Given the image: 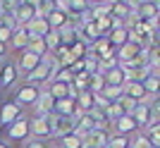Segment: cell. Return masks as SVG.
I'll list each match as a JSON object with an SVG mask.
<instances>
[{"mask_svg": "<svg viewBox=\"0 0 160 148\" xmlns=\"http://www.w3.org/2000/svg\"><path fill=\"white\" fill-rule=\"evenodd\" d=\"M22 148H50V146H48V141H43V139H29V141H24Z\"/></svg>", "mask_w": 160, "mask_h": 148, "instance_id": "74e56055", "label": "cell"}, {"mask_svg": "<svg viewBox=\"0 0 160 148\" xmlns=\"http://www.w3.org/2000/svg\"><path fill=\"white\" fill-rule=\"evenodd\" d=\"M67 2V17H69V22H74L77 17H81V14L86 12V10H91V2L88 0H65Z\"/></svg>", "mask_w": 160, "mask_h": 148, "instance_id": "9a60e30c", "label": "cell"}, {"mask_svg": "<svg viewBox=\"0 0 160 148\" xmlns=\"http://www.w3.org/2000/svg\"><path fill=\"white\" fill-rule=\"evenodd\" d=\"M41 62V57L38 55H33V53H29V50H22V57H19V65H17V72H24V74H29L36 65Z\"/></svg>", "mask_w": 160, "mask_h": 148, "instance_id": "e0dca14e", "label": "cell"}, {"mask_svg": "<svg viewBox=\"0 0 160 148\" xmlns=\"http://www.w3.org/2000/svg\"><path fill=\"white\" fill-rule=\"evenodd\" d=\"M74 103H77V112H88V110L93 108V93L91 91H81L74 98Z\"/></svg>", "mask_w": 160, "mask_h": 148, "instance_id": "cb8c5ba5", "label": "cell"}, {"mask_svg": "<svg viewBox=\"0 0 160 148\" xmlns=\"http://www.w3.org/2000/svg\"><path fill=\"white\" fill-rule=\"evenodd\" d=\"M60 141V148H84V136H79V134H67V136H62V139H58Z\"/></svg>", "mask_w": 160, "mask_h": 148, "instance_id": "d4e9b609", "label": "cell"}, {"mask_svg": "<svg viewBox=\"0 0 160 148\" xmlns=\"http://www.w3.org/2000/svg\"><path fill=\"white\" fill-rule=\"evenodd\" d=\"M48 93L53 96V101L69 98V84H62V81H50V84H48Z\"/></svg>", "mask_w": 160, "mask_h": 148, "instance_id": "603a6c76", "label": "cell"}, {"mask_svg": "<svg viewBox=\"0 0 160 148\" xmlns=\"http://www.w3.org/2000/svg\"><path fill=\"white\" fill-rule=\"evenodd\" d=\"M146 48H141L139 43H124L122 48H117V53H115V57H117V65L120 62H132V60H139L141 57V53H143Z\"/></svg>", "mask_w": 160, "mask_h": 148, "instance_id": "5b68a950", "label": "cell"}, {"mask_svg": "<svg viewBox=\"0 0 160 148\" xmlns=\"http://www.w3.org/2000/svg\"><path fill=\"white\" fill-rule=\"evenodd\" d=\"M108 38V43H110V48H122L124 43H129V29L124 27V29H115V31H110V34L105 36Z\"/></svg>", "mask_w": 160, "mask_h": 148, "instance_id": "d6986e66", "label": "cell"}, {"mask_svg": "<svg viewBox=\"0 0 160 148\" xmlns=\"http://www.w3.org/2000/svg\"><path fill=\"white\" fill-rule=\"evenodd\" d=\"M22 5V0H0V12L2 14H14V10Z\"/></svg>", "mask_w": 160, "mask_h": 148, "instance_id": "e575fe53", "label": "cell"}, {"mask_svg": "<svg viewBox=\"0 0 160 148\" xmlns=\"http://www.w3.org/2000/svg\"><path fill=\"white\" fill-rule=\"evenodd\" d=\"M105 148H108V146H105Z\"/></svg>", "mask_w": 160, "mask_h": 148, "instance_id": "7bdbcfd3", "label": "cell"}, {"mask_svg": "<svg viewBox=\"0 0 160 148\" xmlns=\"http://www.w3.org/2000/svg\"><path fill=\"white\" fill-rule=\"evenodd\" d=\"M12 17H14V22H17V27H27L29 22L36 17V7H33L31 2H24V0H22V5L14 10Z\"/></svg>", "mask_w": 160, "mask_h": 148, "instance_id": "8fae6325", "label": "cell"}, {"mask_svg": "<svg viewBox=\"0 0 160 148\" xmlns=\"http://www.w3.org/2000/svg\"><path fill=\"white\" fill-rule=\"evenodd\" d=\"M0 148H10V146H7V143H5V141H0Z\"/></svg>", "mask_w": 160, "mask_h": 148, "instance_id": "b9f144b4", "label": "cell"}, {"mask_svg": "<svg viewBox=\"0 0 160 148\" xmlns=\"http://www.w3.org/2000/svg\"><path fill=\"white\" fill-rule=\"evenodd\" d=\"M14 79H17V69H14V65H10V62L0 65V88H7L10 84H14Z\"/></svg>", "mask_w": 160, "mask_h": 148, "instance_id": "44dd1931", "label": "cell"}, {"mask_svg": "<svg viewBox=\"0 0 160 148\" xmlns=\"http://www.w3.org/2000/svg\"><path fill=\"white\" fill-rule=\"evenodd\" d=\"M17 117H22V108L17 105V103H2V108H0V127H10Z\"/></svg>", "mask_w": 160, "mask_h": 148, "instance_id": "ba28073f", "label": "cell"}, {"mask_svg": "<svg viewBox=\"0 0 160 148\" xmlns=\"http://www.w3.org/2000/svg\"><path fill=\"white\" fill-rule=\"evenodd\" d=\"M108 139H110V129H91L84 136V146L88 148H105Z\"/></svg>", "mask_w": 160, "mask_h": 148, "instance_id": "52a82bcc", "label": "cell"}, {"mask_svg": "<svg viewBox=\"0 0 160 148\" xmlns=\"http://www.w3.org/2000/svg\"><path fill=\"white\" fill-rule=\"evenodd\" d=\"M7 139L12 143H24V141H29L31 139V120L29 117H17V120L7 127Z\"/></svg>", "mask_w": 160, "mask_h": 148, "instance_id": "6da1fadb", "label": "cell"}, {"mask_svg": "<svg viewBox=\"0 0 160 148\" xmlns=\"http://www.w3.org/2000/svg\"><path fill=\"white\" fill-rule=\"evenodd\" d=\"M2 55H5V46H2V43H0V57H2Z\"/></svg>", "mask_w": 160, "mask_h": 148, "instance_id": "60d3db41", "label": "cell"}, {"mask_svg": "<svg viewBox=\"0 0 160 148\" xmlns=\"http://www.w3.org/2000/svg\"><path fill=\"white\" fill-rule=\"evenodd\" d=\"M96 24V31H98V36H108L112 29H110V17H98V19H93Z\"/></svg>", "mask_w": 160, "mask_h": 148, "instance_id": "836d02e7", "label": "cell"}, {"mask_svg": "<svg viewBox=\"0 0 160 148\" xmlns=\"http://www.w3.org/2000/svg\"><path fill=\"white\" fill-rule=\"evenodd\" d=\"M31 139H43V141L53 139L48 117H33V120H31Z\"/></svg>", "mask_w": 160, "mask_h": 148, "instance_id": "9c48e42d", "label": "cell"}, {"mask_svg": "<svg viewBox=\"0 0 160 148\" xmlns=\"http://www.w3.org/2000/svg\"><path fill=\"white\" fill-rule=\"evenodd\" d=\"M48 122H50V134L55 139H62V136L72 134L74 127H77V120L74 117H58V115H48Z\"/></svg>", "mask_w": 160, "mask_h": 148, "instance_id": "3957f363", "label": "cell"}, {"mask_svg": "<svg viewBox=\"0 0 160 148\" xmlns=\"http://www.w3.org/2000/svg\"><path fill=\"white\" fill-rule=\"evenodd\" d=\"M72 79H74V74L69 69H58L53 74V81H62V84H72Z\"/></svg>", "mask_w": 160, "mask_h": 148, "instance_id": "d590c367", "label": "cell"}, {"mask_svg": "<svg viewBox=\"0 0 160 148\" xmlns=\"http://www.w3.org/2000/svg\"><path fill=\"white\" fill-rule=\"evenodd\" d=\"M122 91H124L127 98H132V101H136V103H143L148 98V93H146V88H143L141 81H124Z\"/></svg>", "mask_w": 160, "mask_h": 148, "instance_id": "7c38bea8", "label": "cell"}, {"mask_svg": "<svg viewBox=\"0 0 160 148\" xmlns=\"http://www.w3.org/2000/svg\"><path fill=\"white\" fill-rule=\"evenodd\" d=\"M53 115H58V117H77V103H74V98H60V101H55L53 105Z\"/></svg>", "mask_w": 160, "mask_h": 148, "instance_id": "4fadbf2b", "label": "cell"}, {"mask_svg": "<svg viewBox=\"0 0 160 148\" xmlns=\"http://www.w3.org/2000/svg\"><path fill=\"white\" fill-rule=\"evenodd\" d=\"M151 143V148H160V124H148L146 134H143Z\"/></svg>", "mask_w": 160, "mask_h": 148, "instance_id": "83f0119b", "label": "cell"}, {"mask_svg": "<svg viewBox=\"0 0 160 148\" xmlns=\"http://www.w3.org/2000/svg\"><path fill=\"white\" fill-rule=\"evenodd\" d=\"M12 41V31H7V29H0V43L5 46V43H10Z\"/></svg>", "mask_w": 160, "mask_h": 148, "instance_id": "f35d334b", "label": "cell"}, {"mask_svg": "<svg viewBox=\"0 0 160 148\" xmlns=\"http://www.w3.org/2000/svg\"><path fill=\"white\" fill-rule=\"evenodd\" d=\"M27 36H29V41H27V48H24V50H29V53H33V55H38V57L48 55V50H46V43H43V36L29 34V31H27Z\"/></svg>", "mask_w": 160, "mask_h": 148, "instance_id": "ac0fdd59", "label": "cell"}, {"mask_svg": "<svg viewBox=\"0 0 160 148\" xmlns=\"http://www.w3.org/2000/svg\"><path fill=\"white\" fill-rule=\"evenodd\" d=\"M141 84H143V88H146V93H148V96H153V98L158 96V84H160L158 72H151V74L146 76V79L141 81Z\"/></svg>", "mask_w": 160, "mask_h": 148, "instance_id": "4316f807", "label": "cell"}, {"mask_svg": "<svg viewBox=\"0 0 160 148\" xmlns=\"http://www.w3.org/2000/svg\"><path fill=\"white\" fill-rule=\"evenodd\" d=\"M46 22L50 29H62L65 24H69V17H67V12H60V10H50V12L46 14Z\"/></svg>", "mask_w": 160, "mask_h": 148, "instance_id": "ffe728a7", "label": "cell"}, {"mask_svg": "<svg viewBox=\"0 0 160 148\" xmlns=\"http://www.w3.org/2000/svg\"><path fill=\"white\" fill-rule=\"evenodd\" d=\"M91 5H100V2H108V0H88Z\"/></svg>", "mask_w": 160, "mask_h": 148, "instance_id": "ab89813d", "label": "cell"}, {"mask_svg": "<svg viewBox=\"0 0 160 148\" xmlns=\"http://www.w3.org/2000/svg\"><path fill=\"white\" fill-rule=\"evenodd\" d=\"M160 2L158 0H146V2H139V5H134V12L132 17L139 22H148V24H158V10Z\"/></svg>", "mask_w": 160, "mask_h": 148, "instance_id": "7a4b0ae2", "label": "cell"}, {"mask_svg": "<svg viewBox=\"0 0 160 148\" xmlns=\"http://www.w3.org/2000/svg\"><path fill=\"white\" fill-rule=\"evenodd\" d=\"M139 131V127H136V122L132 120V115H122L120 120L112 122V134H120V136H132Z\"/></svg>", "mask_w": 160, "mask_h": 148, "instance_id": "8992f818", "label": "cell"}, {"mask_svg": "<svg viewBox=\"0 0 160 148\" xmlns=\"http://www.w3.org/2000/svg\"><path fill=\"white\" fill-rule=\"evenodd\" d=\"M27 41H29V36H27V29L24 27H17L12 31V41H10V43H12L17 50H24V48H27Z\"/></svg>", "mask_w": 160, "mask_h": 148, "instance_id": "484cf974", "label": "cell"}, {"mask_svg": "<svg viewBox=\"0 0 160 148\" xmlns=\"http://www.w3.org/2000/svg\"><path fill=\"white\" fill-rule=\"evenodd\" d=\"M100 96H103L105 101L115 103V101H120L122 96H124V91H122V86H105L103 91H100Z\"/></svg>", "mask_w": 160, "mask_h": 148, "instance_id": "4dcf8cb0", "label": "cell"}, {"mask_svg": "<svg viewBox=\"0 0 160 148\" xmlns=\"http://www.w3.org/2000/svg\"><path fill=\"white\" fill-rule=\"evenodd\" d=\"M103 88H105V79H103V74L93 72L91 76H88V91H91V93H100Z\"/></svg>", "mask_w": 160, "mask_h": 148, "instance_id": "f1b7e54d", "label": "cell"}, {"mask_svg": "<svg viewBox=\"0 0 160 148\" xmlns=\"http://www.w3.org/2000/svg\"><path fill=\"white\" fill-rule=\"evenodd\" d=\"M53 96L48 93V88H41L38 93V101H36V117H48V115H53Z\"/></svg>", "mask_w": 160, "mask_h": 148, "instance_id": "30bf717a", "label": "cell"}, {"mask_svg": "<svg viewBox=\"0 0 160 148\" xmlns=\"http://www.w3.org/2000/svg\"><path fill=\"white\" fill-rule=\"evenodd\" d=\"M38 93H41V86H33V84H22L14 93V103L17 105H36L38 101Z\"/></svg>", "mask_w": 160, "mask_h": 148, "instance_id": "277c9868", "label": "cell"}, {"mask_svg": "<svg viewBox=\"0 0 160 148\" xmlns=\"http://www.w3.org/2000/svg\"><path fill=\"white\" fill-rule=\"evenodd\" d=\"M117 103H120V105H122V110H124V115H132V110L136 108V105H139V103H136V101H132V98H127V96H122V98H120V101H117Z\"/></svg>", "mask_w": 160, "mask_h": 148, "instance_id": "8d00e7d4", "label": "cell"}, {"mask_svg": "<svg viewBox=\"0 0 160 148\" xmlns=\"http://www.w3.org/2000/svg\"><path fill=\"white\" fill-rule=\"evenodd\" d=\"M100 74H103V79H105V86H124V81H127V76H124V72L120 69V65L103 69Z\"/></svg>", "mask_w": 160, "mask_h": 148, "instance_id": "5bb4252c", "label": "cell"}, {"mask_svg": "<svg viewBox=\"0 0 160 148\" xmlns=\"http://www.w3.org/2000/svg\"><path fill=\"white\" fill-rule=\"evenodd\" d=\"M108 148H129V136H120V134H110L105 143Z\"/></svg>", "mask_w": 160, "mask_h": 148, "instance_id": "d6a6232c", "label": "cell"}, {"mask_svg": "<svg viewBox=\"0 0 160 148\" xmlns=\"http://www.w3.org/2000/svg\"><path fill=\"white\" fill-rule=\"evenodd\" d=\"M67 50H69V57H72V60H84V57H86V46H84V43H81V41H74L72 46H67Z\"/></svg>", "mask_w": 160, "mask_h": 148, "instance_id": "f546056e", "label": "cell"}, {"mask_svg": "<svg viewBox=\"0 0 160 148\" xmlns=\"http://www.w3.org/2000/svg\"><path fill=\"white\" fill-rule=\"evenodd\" d=\"M122 115H124V110H122V105H120L117 101H115V103H110V105L105 108V117H108V122H115V120H120Z\"/></svg>", "mask_w": 160, "mask_h": 148, "instance_id": "1f68e13d", "label": "cell"}, {"mask_svg": "<svg viewBox=\"0 0 160 148\" xmlns=\"http://www.w3.org/2000/svg\"><path fill=\"white\" fill-rule=\"evenodd\" d=\"M132 120L136 122V127H143L146 129L148 124H151V110H148V105H143V103H139L136 108L132 110Z\"/></svg>", "mask_w": 160, "mask_h": 148, "instance_id": "2e32d148", "label": "cell"}, {"mask_svg": "<svg viewBox=\"0 0 160 148\" xmlns=\"http://www.w3.org/2000/svg\"><path fill=\"white\" fill-rule=\"evenodd\" d=\"M29 31V34H36V36H46L48 31H50V27H48L46 17H33L31 22H29L27 27H24Z\"/></svg>", "mask_w": 160, "mask_h": 148, "instance_id": "7402d4cb", "label": "cell"}]
</instances>
